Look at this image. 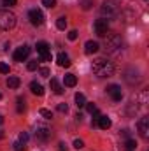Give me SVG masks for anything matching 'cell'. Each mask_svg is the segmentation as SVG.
Returning a JSON list of instances; mask_svg holds the SVG:
<instances>
[{
	"label": "cell",
	"instance_id": "1",
	"mask_svg": "<svg viewBox=\"0 0 149 151\" xmlns=\"http://www.w3.org/2000/svg\"><path fill=\"white\" fill-rule=\"evenodd\" d=\"M91 70H93V74L98 76V77H111L114 74V65L107 58H97L91 63Z\"/></svg>",
	"mask_w": 149,
	"mask_h": 151
},
{
	"label": "cell",
	"instance_id": "2",
	"mask_svg": "<svg viewBox=\"0 0 149 151\" xmlns=\"http://www.w3.org/2000/svg\"><path fill=\"white\" fill-rule=\"evenodd\" d=\"M16 25V16L14 12L7 11V9H0V30H12Z\"/></svg>",
	"mask_w": 149,
	"mask_h": 151
},
{
	"label": "cell",
	"instance_id": "3",
	"mask_svg": "<svg viewBox=\"0 0 149 151\" xmlns=\"http://www.w3.org/2000/svg\"><path fill=\"white\" fill-rule=\"evenodd\" d=\"M104 37H105L104 46H105V49H107L109 53H117V51L121 49L123 40H121V37H119L117 34H107V35H104Z\"/></svg>",
	"mask_w": 149,
	"mask_h": 151
},
{
	"label": "cell",
	"instance_id": "4",
	"mask_svg": "<svg viewBox=\"0 0 149 151\" xmlns=\"http://www.w3.org/2000/svg\"><path fill=\"white\" fill-rule=\"evenodd\" d=\"M100 11H102V14H104L107 19H114V18L119 14L121 9H119V5H117L114 0H105V2L102 4V9H100Z\"/></svg>",
	"mask_w": 149,
	"mask_h": 151
},
{
	"label": "cell",
	"instance_id": "5",
	"mask_svg": "<svg viewBox=\"0 0 149 151\" xmlns=\"http://www.w3.org/2000/svg\"><path fill=\"white\" fill-rule=\"evenodd\" d=\"M35 47H37L39 60H40V62H47V60H51V49H49V44H47V42L40 40V42H37Z\"/></svg>",
	"mask_w": 149,
	"mask_h": 151
},
{
	"label": "cell",
	"instance_id": "6",
	"mask_svg": "<svg viewBox=\"0 0 149 151\" xmlns=\"http://www.w3.org/2000/svg\"><path fill=\"white\" fill-rule=\"evenodd\" d=\"M28 19H30V23H32L34 27H40L46 18H44V12L35 7V9H30V11H28Z\"/></svg>",
	"mask_w": 149,
	"mask_h": 151
},
{
	"label": "cell",
	"instance_id": "7",
	"mask_svg": "<svg viewBox=\"0 0 149 151\" xmlns=\"http://www.w3.org/2000/svg\"><path fill=\"white\" fill-rule=\"evenodd\" d=\"M93 28H95V34L98 37H104V35L109 34V21L107 19H97L95 25H93Z\"/></svg>",
	"mask_w": 149,
	"mask_h": 151
},
{
	"label": "cell",
	"instance_id": "8",
	"mask_svg": "<svg viewBox=\"0 0 149 151\" xmlns=\"http://www.w3.org/2000/svg\"><path fill=\"white\" fill-rule=\"evenodd\" d=\"M35 137H37V141H40V142H46V141L51 139V130H49L47 127H44V125H37V128H35Z\"/></svg>",
	"mask_w": 149,
	"mask_h": 151
},
{
	"label": "cell",
	"instance_id": "9",
	"mask_svg": "<svg viewBox=\"0 0 149 151\" xmlns=\"http://www.w3.org/2000/svg\"><path fill=\"white\" fill-rule=\"evenodd\" d=\"M137 128H139V134H140L142 139H149V118L148 116H142V118L139 119Z\"/></svg>",
	"mask_w": 149,
	"mask_h": 151
},
{
	"label": "cell",
	"instance_id": "10",
	"mask_svg": "<svg viewBox=\"0 0 149 151\" xmlns=\"http://www.w3.org/2000/svg\"><path fill=\"white\" fill-rule=\"evenodd\" d=\"M28 55H30V47H28L27 44H23V46H19V47L14 51V60H16V62H25V60L28 58Z\"/></svg>",
	"mask_w": 149,
	"mask_h": 151
},
{
	"label": "cell",
	"instance_id": "11",
	"mask_svg": "<svg viewBox=\"0 0 149 151\" xmlns=\"http://www.w3.org/2000/svg\"><path fill=\"white\" fill-rule=\"evenodd\" d=\"M107 93L111 95V99L114 102H121L123 100V91H121V86H117V84H111L107 88Z\"/></svg>",
	"mask_w": 149,
	"mask_h": 151
},
{
	"label": "cell",
	"instance_id": "12",
	"mask_svg": "<svg viewBox=\"0 0 149 151\" xmlns=\"http://www.w3.org/2000/svg\"><path fill=\"white\" fill-rule=\"evenodd\" d=\"M100 49V46H98V42H95V40H88L86 44H84V53L86 55H93V53H97Z\"/></svg>",
	"mask_w": 149,
	"mask_h": 151
},
{
	"label": "cell",
	"instance_id": "13",
	"mask_svg": "<svg viewBox=\"0 0 149 151\" xmlns=\"http://www.w3.org/2000/svg\"><path fill=\"white\" fill-rule=\"evenodd\" d=\"M56 62H58V65L60 67H70V58H69V55H65V53H60L58 56H56Z\"/></svg>",
	"mask_w": 149,
	"mask_h": 151
},
{
	"label": "cell",
	"instance_id": "14",
	"mask_svg": "<svg viewBox=\"0 0 149 151\" xmlns=\"http://www.w3.org/2000/svg\"><path fill=\"white\" fill-rule=\"evenodd\" d=\"M111 125H112L111 118H109V116H102V114H100V118H98V127H100L102 130H107V128H111Z\"/></svg>",
	"mask_w": 149,
	"mask_h": 151
},
{
	"label": "cell",
	"instance_id": "15",
	"mask_svg": "<svg viewBox=\"0 0 149 151\" xmlns=\"http://www.w3.org/2000/svg\"><path fill=\"white\" fill-rule=\"evenodd\" d=\"M30 90H32L34 95H39V97L44 95V88H42V84H39L37 81H32V83H30Z\"/></svg>",
	"mask_w": 149,
	"mask_h": 151
},
{
	"label": "cell",
	"instance_id": "16",
	"mask_svg": "<svg viewBox=\"0 0 149 151\" xmlns=\"http://www.w3.org/2000/svg\"><path fill=\"white\" fill-rule=\"evenodd\" d=\"M19 83H21V81H19V77H16V76H11V77L7 79V86L12 88V90H16V88L19 86Z\"/></svg>",
	"mask_w": 149,
	"mask_h": 151
},
{
	"label": "cell",
	"instance_id": "17",
	"mask_svg": "<svg viewBox=\"0 0 149 151\" xmlns=\"http://www.w3.org/2000/svg\"><path fill=\"white\" fill-rule=\"evenodd\" d=\"M51 90H53L56 95H62V93H63V88H62V84H60L56 79H51Z\"/></svg>",
	"mask_w": 149,
	"mask_h": 151
},
{
	"label": "cell",
	"instance_id": "18",
	"mask_svg": "<svg viewBox=\"0 0 149 151\" xmlns=\"http://www.w3.org/2000/svg\"><path fill=\"white\" fill-rule=\"evenodd\" d=\"M77 84V77L74 74H65V86H75Z\"/></svg>",
	"mask_w": 149,
	"mask_h": 151
},
{
	"label": "cell",
	"instance_id": "19",
	"mask_svg": "<svg viewBox=\"0 0 149 151\" xmlns=\"http://www.w3.org/2000/svg\"><path fill=\"white\" fill-rule=\"evenodd\" d=\"M135 148H137V141L135 139H126L125 141V150L126 151H135Z\"/></svg>",
	"mask_w": 149,
	"mask_h": 151
},
{
	"label": "cell",
	"instance_id": "20",
	"mask_svg": "<svg viewBox=\"0 0 149 151\" xmlns=\"http://www.w3.org/2000/svg\"><path fill=\"white\" fill-rule=\"evenodd\" d=\"M75 106H77V107H84V106H86V99H84V95H82V93H75Z\"/></svg>",
	"mask_w": 149,
	"mask_h": 151
},
{
	"label": "cell",
	"instance_id": "21",
	"mask_svg": "<svg viewBox=\"0 0 149 151\" xmlns=\"http://www.w3.org/2000/svg\"><path fill=\"white\" fill-rule=\"evenodd\" d=\"M56 27H58L60 30H65V28H67V18H65V16L58 18V19H56Z\"/></svg>",
	"mask_w": 149,
	"mask_h": 151
},
{
	"label": "cell",
	"instance_id": "22",
	"mask_svg": "<svg viewBox=\"0 0 149 151\" xmlns=\"http://www.w3.org/2000/svg\"><path fill=\"white\" fill-rule=\"evenodd\" d=\"M16 109H18V113H19V114L27 111V104H25V99H21V97L18 99V107H16Z\"/></svg>",
	"mask_w": 149,
	"mask_h": 151
},
{
	"label": "cell",
	"instance_id": "23",
	"mask_svg": "<svg viewBox=\"0 0 149 151\" xmlns=\"http://www.w3.org/2000/svg\"><path fill=\"white\" fill-rule=\"evenodd\" d=\"M37 67H39L37 60H32V62H28V65H27V69H28V70H37Z\"/></svg>",
	"mask_w": 149,
	"mask_h": 151
},
{
	"label": "cell",
	"instance_id": "24",
	"mask_svg": "<svg viewBox=\"0 0 149 151\" xmlns=\"http://www.w3.org/2000/svg\"><path fill=\"white\" fill-rule=\"evenodd\" d=\"M81 5H82V9H84V11H88V9L93 5V0H81Z\"/></svg>",
	"mask_w": 149,
	"mask_h": 151
},
{
	"label": "cell",
	"instance_id": "25",
	"mask_svg": "<svg viewBox=\"0 0 149 151\" xmlns=\"http://www.w3.org/2000/svg\"><path fill=\"white\" fill-rule=\"evenodd\" d=\"M40 116H44L46 119H51V118H53V113H51L49 109H40Z\"/></svg>",
	"mask_w": 149,
	"mask_h": 151
},
{
	"label": "cell",
	"instance_id": "26",
	"mask_svg": "<svg viewBox=\"0 0 149 151\" xmlns=\"http://www.w3.org/2000/svg\"><path fill=\"white\" fill-rule=\"evenodd\" d=\"M18 141H19L21 144H25V142L28 141V134H27V132H21V134H19V137H18Z\"/></svg>",
	"mask_w": 149,
	"mask_h": 151
},
{
	"label": "cell",
	"instance_id": "27",
	"mask_svg": "<svg viewBox=\"0 0 149 151\" xmlns=\"http://www.w3.org/2000/svg\"><path fill=\"white\" fill-rule=\"evenodd\" d=\"M9 70H11V69H9V65H7V63H4V62H0V72H2V74H9Z\"/></svg>",
	"mask_w": 149,
	"mask_h": 151
},
{
	"label": "cell",
	"instance_id": "28",
	"mask_svg": "<svg viewBox=\"0 0 149 151\" xmlns=\"http://www.w3.org/2000/svg\"><path fill=\"white\" fill-rule=\"evenodd\" d=\"M12 146H14V151H25V144H21L19 141H16Z\"/></svg>",
	"mask_w": 149,
	"mask_h": 151
},
{
	"label": "cell",
	"instance_id": "29",
	"mask_svg": "<svg viewBox=\"0 0 149 151\" xmlns=\"http://www.w3.org/2000/svg\"><path fill=\"white\" fill-rule=\"evenodd\" d=\"M42 4H44L46 7H49V9H51V7H54V5H56V0H42Z\"/></svg>",
	"mask_w": 149,
	"mask_h": 151
},
{
	"label": "cell",
	"instance_id": "30",
	"mask_svg": "<svg viewBox=\"0 0 149 151\" xmlns=\"http://www.w3.org/2000/svg\"><path fill=\"white\" fill-rule=\"evenodd\" d=\"M74 148H75V150H81V148H84V142H82L81 139H75V141H74Z\"/></svg>",
	"mask_w": 149,
	"mask_h": 151
},
{
	"label": "cell",
	"instance_id": "31",
	"mask_svg": "<svg viewBox=\"0 0 149 151\" xmlns=\"http://www.w3.org/2000/svg\"><path fill=\"white\" fill-rule=\"evenodd\" d=\"M86 109H88V113H95V111H97V106H95V104H88V102H86Z\"/></svg>",
	"mask_w": 149,
	"mask_h": 151
},
{
	"label": "cell",
	"instance_id": "32",
	"mask_svg": "<svg viewBox=\"0 0 149 151\" xmlns=\"http://www.w3.org/2000/svg\"><path fill=\"white\" fill-rule=\"evenodd\" d=\"M58 111L60 113H67L69 111V106L67 104H58Z\"/></svg>",
	"mask_w": 149,
	"mask_h": 151
},
{
	"label": "cell",
	"instance_id": "33",
	"mask_svg": "<svg viewBox=\"0 0 149 151\" xmlns=\"http://www.w3.org/2000/svg\"><path fill=\"white\" fill-rule=\"evenodd\" d=\"M77 39V30H70L69 32V40H75Z\"/></svg>",
	"mask_w": 149,
	"mask_h": 151
},
{
	"label": "cell",
	"instance_id": "34",
	"mask_svg": "<svg viewBox=\"0 0 149 151\" xmlns=\"http://www.w3.org/2000/svg\"><path fill=\"white\" fill-rule=\"evenodd\" d=\"M39 72H40V76H42V77H47V76H49V69H46V67H42V69H40Z\"/></svg>",
	"mask_w": 149,
	"mask_h": 151
},
{
	"label": "cell",
	"instance_id": "35",
	"mask_svg": "<svg viewBox=\"0 0 149 151\" xmlns=\"http://www.w3.org/2000/svg\"><path fill=\"white\" fill-rule=\"evenodd\" d=\"M16 2H18V0H2L4 5H16Z\"/></svg>",
	"mask_w": 149,
	"mask_h": 151
},
{
	"label": "cell",
	"instance_id": "36",
	"mask_svg": "<svg viewBox=\"0 0 149 151\" xmlns=\"http://www.w3.org/2000/svg\"><path fill=\"white\" fill-rule=\"evenodd\" d=\"M58 151H67V144L65 142H60L58 144Z\"/></svg>",
	"mask_w": 149,
	"mask_h": 151
},
{
	"label": "cell",
	"instance_id": "37",
	"mask_svg": "<svg viewBox=\"0 0 149 151\" xmlns=\"http://www.w3.org/2000/svg\"><path fill=\"white\" fill-rule=\"evenodd\" d=\"M2 123H4V116L0 114V125H2Z\"/></svg>",
	"mask_w": 149,
	"mask_h": 151
},
{
	"label": "cell",
	"instance_id": "38",
	"mask_svg": "<svg viewBox=\"0 0 149 151\" xmlns=\"http://www.w3.org/2000/svg\"><path fill=\"white\" fill-rule=\"evenodd\" d=\"M0 99H2V93H0Z\"/></svg>",
	"mask_w": 149,
	"mask_h": 151
}]
</instances>
